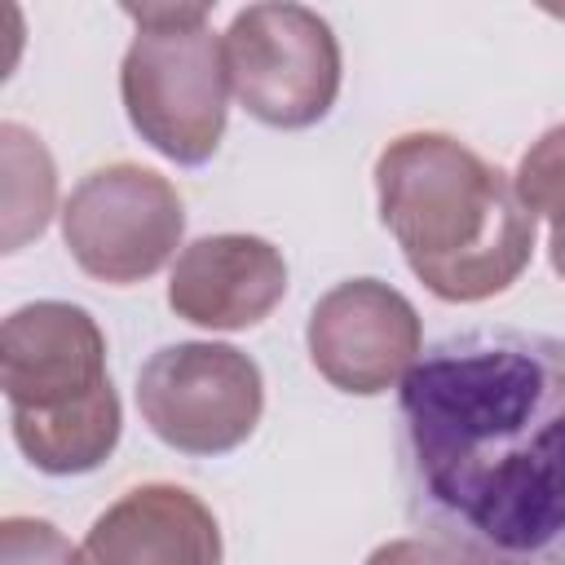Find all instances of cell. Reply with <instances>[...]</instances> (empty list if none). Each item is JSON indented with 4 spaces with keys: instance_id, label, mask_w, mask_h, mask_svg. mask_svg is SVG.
Segmentation results:
<instances>
[{
    "instance_id": "1",
    "label": "cell",
    "mask_w": 565,
    "mask_h": 565,
    "mask_svg": "<svg viewBox=\"0 0 565 565\" xmlns=\"http://www.w3.org/2000/svg\"><path fill=\"white\" fill-rule=\"evenodd\" d=\"M406 516L459 565H565V340L472 327L397 384Z\"/></svg>"
},
{
    "instance_id": "2",
    "label": "cell",
    "mask_w": 565,
    "mask_h": 565,
    "mask_svg": "<svg viewBox=\"0 0 565 565\" xmlns=\"http://www.w3.org/2000/svg\"><path fill=\"white\" fill-rule=\"evenodd\" d=\"M380 221L411 274L450 305L503 296L534 256L539 216L512 177L450 132H402L375 159Z\"/></svg>"
},
{
    "instance_id": "3",
    "label": "cell",
    "mask_w": 565,
    "mask_h": 565,
    "mask_svg": "<svg viewBox=\"0 0 565 565\" xmlns=\"http://www.w3.org/2000/svg\"><path fill=\"white\" fill-rule=\"evenodd\" d=\"M0 388L22 459L44 477L102 468L124 433L106 335L84 305L31 300L0 327Z\"/></svg>"
},
{
    "instance_id": "4",
    "label": "cell",
    "mask_w": 565,
    "mask_h": 565,
    "mask_svg": "<svg viewBox=\"0 0 565 565\" xmlns=\"http://www.w3.org/2000/svg\"><path fill=\"white\" fill-rule=\"evenodd\" d=\"M137 35L119 66V97L132 132L181 168L216 154L230 119L225 44L207 4H124Z\"/></svg>"
},
{
    "instance_id": "5",
    "label": "cell",
    "mask_w": 565,
    "mask_h": 565,
    "mask_svg": "<svg viewBox=\"0 0 565 565\" xmlns=\"http://www.w3.org/2000/svg\"><path fill=\"white\" fill-rule=\"evenodd\" d=\"M234 102L265 128L300 132L340 97V40L305 4H247L221 35Z\"/></svg>"
},
{
    "instance_id": "6",
    "label": "cell",
    "mask_w": 565,
    "mask_h": 565,
    "mask_svg": "<svg viewBox=\"0 0 565 565\" xmlns=\"http://www.w3.org/2000/svg\"><path fill=\"white\" fill-rule=\"evenodd\" d=\"M137 411L146 428L177 455L216 459L238 450L265 411L260 366L216 340H181L154 349L137 371Z\"/></svg>"
},
{
    "instance_id": "7",
    "label": "cell",
    "mask_w": 565,
    "mask_h": 565,
    "mask_svg": "<svg viewBox=\"0 0 565 565\" xmlns=\"http://www.w3.org/2000/svg\"><path fill=\"white\" fill-rule=\"evenodd\" d=\"M185 203L177 185L141 163H106L88 172L62 203V243L71 260L110 287L154 278L181 256Z\"/></svg>"
},
{
    "instance_id": "8",
    "label": "cell",
    "mask_w": 565,
    "mask_h": 565,
    "mask_svg": "<svg viewBox=\"0 0 565 565\" xmlns=\"http://www.w3.org/2000/svg\"><path fill=\"white\" fill-rule=\"evenodd\" d=\"M313 371L353 397H380L406 380L424 353L415 305L380 278H344L309 309L305 327Z\"/></svg>"
},
{
    "instance_id": "9",
    "label": "cell",
    "mask_w": 565,
    "mask_h": 565,
    "mask_svg": "<svg viewBox=\"0 0 565 565\" xmlns=\"http://www.w3.org/2000/svg\"><path fill=\"white\" fill-rule=\"evenodd\" d=\"M287 296V260L260 234H203L168 274V309L203 331H247Z\"/></svg>"
},
{
    "instance_id": "10",
    "label": "cell",
    "mask_w": 565,
    "mask_h": 565,
    "mask_svg": "<svg viewBox=\"0 0 565 565\" xmlns=\"http://www.w3.org/2000/svg\"><path fill=\"white\" fill-rule=\"evenodd\" d=\"M79 565H221V525L194 490L146 481L88 525Z\"/></svg>"
},
{
    "instance_id": "11",
    "label": "cell",
    "mask_w": 565,
    "mask_h": 565,
    "mask_svg": "<svg viewBox=\"0 0 565 565\" xmlns=\"http://www.w3.org/2000/svg\"><path fill=\"white\" fill-rule=\"evenodd\" d=\"M0 199H4V252H18L22 243L40 238L49 216H53V203H57V172H53V159L44 150V141L4 119L0 124Z\"/></svg>"
},
{
    "instance_id": "12",
    "label": "cell",
    "mask_w": 565,
    "mask_h": 565,
    "mask_svg": "<svg viewBox=\"0 0 565 565\" xmlns=\"http://www.w3.org/2000/svg\"><path fill=\"white\" fill-rule=\"evenodd\" d=\"M512 185L534 216H543L552 230H565V124L547 128L521 154Z\"/></svg>"
},
{
    "instance_id": "13",
    "label": "cell",
    "mask_w": 565,
    "mask_h": 565,
    "mask_svg": "<svg viewBox=\"0 0 565 565\" xmlns=\"http://www.w3.org/2000/svg\"><path fill=\"white\" fill-rule=\"evenodd\" d=\"M0 565H79V547L40 516L0 521Z\"/></svg>"
},
{
    "instance_id": "14",
    "label": "cell",
    "mask_w": 565,
    "mask_h": 565,
    "mask_svg": "<svg viewBox=\"0 0 565 565\" xmlns=\"http://www.w3.org/2000/svg\"><path fill=\"white\" fill-rule=\"evenodd\" d=\"M362 565H459V561L441 552L433 539H388Z\"/></svg>"
},
{
    "instance_id": "15",
    "label": "cell",
    "mask_w": 565,
    "mask_h": 565,
    "mask_svg": "<svg viewBox=\"0 0 565 565\" xmlns=\"http://www.w3.org/2000/svg\"><path fill=\"white\" fill-rule=\"evenodd\" d=\"M547 256H552V269L565 278V230H552L547 234Z\"/></svg>"
}]
</instances>
